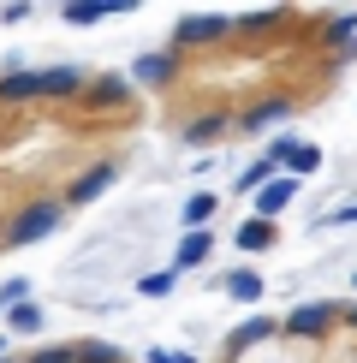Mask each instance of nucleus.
<instances>
[{
    "instance_id": "nucleus-1",
    "label": "nucleus",
    "mask_w": 357,
    "mask_h": 363,
    "mask_svg": "<svg viewBox=\"0 0 357 363\" xmlns=\"http://www.w3.org/2000/svg\"><path fill=\"white\" fill-rule=\"evenodd\" d=\"M357 60V18L268 6L244 18H185L143 66L155 113L185 143H238L322 108Z\"/></svg>"
},
{
    "instance_id": "nucleus-2",
    "label": "nucleus",
    "mask_w": 357,
    "mask_h": 363,
    "mask_svg": "<svg viewBox=\"0 0 357 363\" xmlns=\"http://www.w3.org/2000/svg\"><path fill=\"white\" fill-rule=\"evenodd\" d=\"M137 131L143 96L113 72H0V256L108 191Z\"/></svg>"
},
{
    "instance_id": "nucleus-3",
    "label": "nucleus",
    "mask_w": 357,
    "mask_h": 363,
    "mask_svg": "<svg viewBox=\"0 0 357 363\" xmlns=\"http://www.w3.org/2000/svg\"><path fill=\"white\" fill-rule=\"evenodd\" d=\"M208 363H357V298L256 315L232 328Z\"/></svg>"
},
{
    "instance_id": "nucleus-4",
    "label": "nucleus",
    "mask_w": 357,
    "mask_h": 363,
    "mask_svg": "<svg viewBox=\"0 0 357 363\" xmlns=\"http://www.w3.org/2000/svg\"><path fill=\"white\" fill-rule=\"evenodd\" d=\"M0 363H131L108 340H60V345H30V352H6Z\"/></svg>"
}]
</instances>
